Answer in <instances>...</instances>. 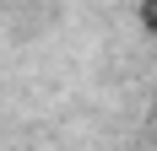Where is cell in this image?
Wrapping results in <instances>:
<instances>
[{
	"mask_svg": "<svg viewBox=\"0 0 157 151\" xmlns=\"http://www.w3.org/2000/svg\"><path fill=\"white\" fill-rule=\"evenodd\" d=\"M152 124H157V113H152Z\"/></svg>",
	"mask_w": 157,
	"mask_h": 151,
	"instance_id": "7a4b0ae2",
	"label": "cell"
},
{
	"mask_svg": "<svg viewBox=\"0 0 157 151\" xmlns=\"http://www.w3.org/2000/svg\"><path fill=\"white\" fill-rule=\"evenodd\" d=\"M141 27L157 38V0H141Z\"/></svg>",
	"mask_w": 157,
	"mask_h": 151,
	"instance_id": "6da1fadb",
	"label": "cell"
}]
</instances>
